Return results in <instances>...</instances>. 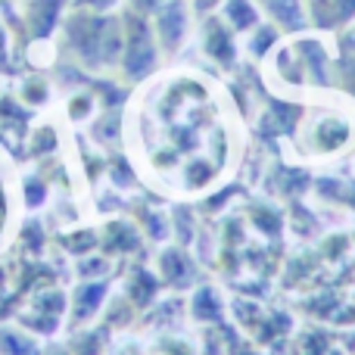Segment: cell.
I'll return each instance as SVG.
<instances>
[{"mask_svg":"<svg viewBox=\"0 0 355 355\" xmlns=\"http://www.w3.org/2000/svg\"><path fill=\"white\" fill-rule=\"evenodd\" d=\"M87 6H91V10H110L112 3H116V0H85Z\"/></svg>","mask_w":355,"mask_h":355,"instance_id":"9","label":"cell"},{"mask_svg":"<svg viewBox=\"0 0 355 355\" xmlns=\"http://www.w3.org/2000/svg\"><path fill=\"white\" fill-rule=\"evenodd\" d=\"M334 6H337L340 22H349V19L355 16V0H334Z\"/></svg>","mask_w":355,"mask_h":355,"instance_id":"8","label":"cell"},{"mask_svg":"<svg viewBox=\"0 0 355 355\" xmlns=\"http://www.w3.org/2000/svg\"><path fill=\"white\" fill-rule=\"evenodd\" d=\"M60 10H62V0H31L28 19H31V25H35V35H41V37L50 35V28H53Z\"/></svg>","mask_w":355,"mask_h":355,"instance_id":"5","label":"cell"},{"mask_svg":"<svg viewBox=\"0 0 355 355\" xmlns=\"http://www.w3.org/2000/svg\"><path fill=\"white\" fill-rule=\"evenodd\" d=\"M153 6H162L159 0H137V10H153Z\"/></svg>","mask_w":355,"mask_h":355,"instance_id":"11","label":"cell"},{"mask_svg":"<svg viewBox=\"0 0 355 355\" xmlns=\"http://www.w3.org/2000/svg\"><path fill=\"white\" fill-rule=\"evenodd\" d=\"M206 50L221 62H231L234 60V44L227 37V28L221 22H206Z\"/></svg>","mask_w":355,"mask_h":355,"instance_id":"6","label":"cell"},{"mask_svg":"<svg viewBox=\"0 0 355 355\" xmlns=\"http://www.w3.org/2000/svg\"><path fill=\"white\" fill-rule=\"evenodd\" d=\"M159 37L166 44V50H175L184 41V31H187V10H184V0H168L166 6H159Z\"/></svg>","mask_w":355,"mask_h":355,"instance_id":"3","label":"cell"},{"mask_svg":"<svg viewBox=\"0 0 355 355\" xmlns=\"http://www.w3.org/2000/svg\"><path fill=\"white\" fill-rule=\"evenodd\" d=\"M221 0H196V6H200V12H209V10H215Z\"/></svg>","mask_w":355,"mask_h":355,"instance_id":"10","label":"cell"},{"mask_svg":"<svg viewBox=\"0 0 355 355\" xmlns=\"http://www.w3.org/2000/svg\"><path fill=\"white\" fill-rule=\"evenodd\" d=\"M69 35H72L78 53L87 62H110L119 53V35L116 25L110 19H91V16H78L69 25Z\"/></svg>","mask_w":355,"mask_h":355,"instance_id":"1","label":"cell"},{"mask_svg":"<svg viewBox=\"0 0 355 355\" xmlns=\"http://www.w3.org/2000/svg\"><path fill=\"white\" fill-rule=\"evenodd\" d=\"M125 72L131 78H147L156 69V47H153V31H150L147 19L141 12L125 16Z\"/></svg>","mask_w":355,"mask_h":355,"instance_id":"2","label":"cell"},{"mask_svg":"<svg viewBox=\"0 0 355 355\" xmlns=\"http://www.w3.org/2000/svg\"><path fill=\"white\" fill-rule=\"evenodd\" d=\"M284 28L296 31L306 25V10H302V0H259Z\"/></svg>","mask_w":355,"mask_h":355,"instance_id":"4","label":"cell"},{"mask_svg":"<svg viewBox=\"0 0 355 355\" xmlns=\"http://www.w3.org/2000/svg\"><path fill=\"white\" fill-rule=\"evenodd\" d=\"M225 16H227V22H231L234 28H240V31L256 25V10H252L250 0H227Z\"/></svg>","mask_w":355,"mask_h":355,"instance_id":"7","label":"cell"}]
</instances>
